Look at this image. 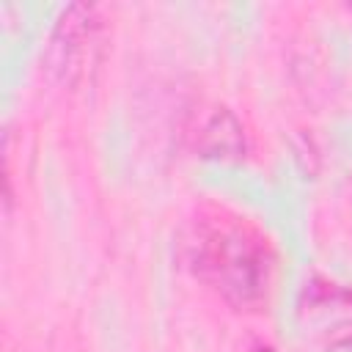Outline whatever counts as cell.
Returning <instances> with one entry per match:
<instances>
[{
    "mask_svg": "<svg viewBox=\"0 0 352 352\" xmlns=\"http://www.w3.org/2000/svg\"><path fill=\"white\" fill-rule=\"evenodd\" d=\"M187 261L206 286L236 308L261 305L272 286V250L239 217H198L190 226Z\"/></svg>",
    "mask_w": 352,
    "mask_h": 352,
    "instance_id": "1",
    "label": "cell"
},
{
    "mask_svg": "<svg viewBox=\"0 0 352 352\" xmlns=\"http://www.w3.org/2000/svg\"><path fill=\"white\" fill-rule=\"evenodd\" d=\"M102 33L104 22L96 6L74 3L63 8L47 44L50 72L63 85H80L85 77H91V72L99 63Z\"/></svg>",
    "mask_w": 352,
    "mask_h": 352,
    "instance_id": "2",
    "label": "cell"
},
{
    "mask_svg": "<svg viewBox=\"0 0 352 352\" xmlns=\"http://www.w3.org/2000/svg\"><path fill=\"white\" fill-rule=\"evenodd\" d=\"M195 146L204 151V157H239L245 151V132L242 124L234 118L226 107H212L195 132Z\"/></svg>",
    "mask_w": 352,
    "mask_h": 352,
    "instance_id": "3",
    "label": "cell"
}]
</instances>
